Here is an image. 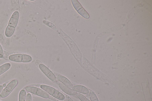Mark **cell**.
<instances>
[{
	"label": "cell",
	"instance_id": "obj_1",
	"mask_svg": "<svg viewBox=\"0 0 152 101\" xmlns=\"http://www.w3.org/2000/svg\"><path fill=\"white\" fill-rule=\"evenodd\" d=\"M19 15L18 11L14 12L12 14L5 31V35L7 37H10L13 34L18 23Z\"/></svg>",
	"mask_w": 152,
	"mask_h": 101
},
{
	"label": "cell",
	"instance_id": "obj_2",
	"mask_svg": "<svg viewBox=\"0 0 152 101\" xmlns=\"http://www.w3.org/2000/svg\"><path fill=\"white\" fill-rule=\"evenodd\" d=\"M40 87L42 89L58 100H62L65 99L62 93L53 87L43 84L41 85Z\"/></svg>",
	"mask_w": 152,
	"mask_h": 101
},
{
	"label": "cell",
	"instance_id": "obj_3",
	"mask_svg": "<svg viewBox=\"0 0 152 101\" xmlns=\"http://www.w3.org/2000/svg\"><path fill=\"white\" fill-rule=\"evenodd\" d=\"M9 59L13 62H29L32 60L31 57L30 55L20 54L11 55L9 56Z\"/></svg>",
	"mask_w": 152,
	"mask_h": 101
},
{
	"label": "cell",
	"instance_id": "obj_4",
	"mask_svg": "<svg viewBox=\"0 0 152 101\" xmlns=\"http://www.w3.org/2000/svg\"><path fill=\"white\" fill-rule=\"evenodd\" d=\"M18 82L17 80L14 79L8 83L1 93L0 97L4 98L8 96L17 85Z\"/></svg>",
	"mask_w": 152,
	"mask_h": 101
},
{
	"label": "cell",
	"instance_id": "obj_5",
	"mask_svg": "<svg viewBox=\"0 0 152 101\" xmlns=\"http://www.w3.org/2000/svg\"><path fill=\"white\" fill-rule=\"evenodd\" d=\"M26 90L28 92L37 95L45 98L49 97L48 93L43 90L36 87L27 86L25 88Z\"/></svg>",
	"mask_w": 152,
	"mask_h": 101
},
{
	"label": "cell",
	"instance_id": "obj_6",
	"mask_svg": "<svg viewBox=\"0 0 152 101\" xmlns=\"http://www.w3.org/2000/svg\"><path fill=\"white\" fill-rule=\"evenodd\" d=\"M39 67L41 71L50 80L53 81H56V78L54 73L46 66L42 64L39 65Z\"/></svg>",
	"mask_w": 152,
	"mask_h": 101
},
{
	"label": "cell",
	"instance_id": "obj_7",
	"mask_svg": "<svg viewBox=\"0 0 152 101\" xmlns=\"http://www.w3.org/2000/svg\"><path fill=\"white\" fill-rule=\"evenodd\" d=\"M72 2L75 9L82 16L86 18H88L89 15L80 4L77 0H72Z\"/></svg>",
	"mask_w": 152,
	"mask_h": 101
},
{
	"label": "cell",
	"instance_id": "obj_8",
	"mask_svg": "<svg viewBox=\"0 0 152 101\" xmlns=\"http://www.w3.org/2000/svg\"><path fill=\"white\" fill-rule=\"evenodd\" d=\"M57 83L61 89L66 94L71 95H74L77 94L76 92L67 87L61 83L58 82Z\"/></svg>",
	"mask_w": 152,
	"mask_h": 101
},
{
	"label": "cell",
	"instance_id": "obj_9",
	"mask_svg": "<svg viewBox=\"0 0 152 101\" xmlns=\"http://www.w3.org/2000/svg\"><path fill=\"white\" fill-rule=\"evenodd\" d=\"M56 78L62 83L67 87L71 89L73 87V84L67 78L60 75H57Z\"/></svg>",
	"mask_w": 152,
	"mask_h": 101
},
{
	"label": "cell",
	"instance_id": "obj_10",
	"mask_svg": "<svg viewBox=\"0 0 152 101\" xmlns=\"http://www.w3.org/2000/svg\"><path fill=\"white\" fill-rule=\"evenodd\" d=\"M72 89L76 92L85 94H88L89 93L88 89L84 86L77 85L72 88Z\"/></svg>",
	"mask_w": 152,
	"mask_h": 101
},
{
	"label": "cell",
	"instance_id": "obj_11",
	"mask_svg": "<svg viewBox=\"0 0 152 101\" xmlns=\"http://www.w3.org/2000/svg\"><path fill=\"white\" fill-rule=\"evenodd\" d=\"M11 66L10 63H7L0 66V76L9 70Z\"/></svg>",
	"mask_w": 152,
	"mask_h": 101
},
{
	"label": "cell",
	"instance_id": "obj_12",
	"mask_svg": "<svg viewBox=\"0 0 152 101\" xmlns=\"http://www.w3.org/2000/svg\"><path fill=\"white\" fill-rule=\"evenodd\" d=\"M26 93L24 89L21 90L19 93L18 101H26Z\"/></svg>",
	"mask_w": 152,
	"mask_h": 101
},
{
	"label": "cell",
	"instance_id": "obj_13",
	"mask_svg": "<svg viewBox=\"0 0 152 101\" xmlns=\"http://www.w3.org/2000/svg\"><path fill=\"white\" fill-rule=\"evenodd\" d=\"M89 96L91 101H99L96 95L93 91L90 92Z\"/></svg>",
	"mask_w": 152,
	"mask_h": 101
},
{
	"label": "cell",
	"instance_id": "obj_14",
	"mask_svg": "<svg viewBox=\"0 0 152 101\" xmlns=\"http://www.w3.org/2000/svg\"><path fill=\"white\" fill-rule=\"evenodd\" d=\"M77 96L81 101H90L83 95L80 93H77Z\"/></svg>",
	"mask_w": 152,
	"mask_h": 101
},
{
	"label": "cell",
	"instance_id": "obj_15",
	"mask_svg": "<svg viewBox=\"0 0 152 101\" xmlns=\"http://www.w3.org/2000/svg\"><path fill=\"white\" fill-rule=\"evenodd\" d=\"M26 101H32V97L31 94L28 93L27 94L26 97Z\"/></svg>",
	"mask_w": 152,
	"mask_h": 101
},
{
	"label": "cell",
	"instance_id": "obj_16",
	"mask_svg": "<svg viewBox=\"0 0 152 101\" xmlns=\"http://www.w3.org/2000/svg\"><path fill=\"white\" fill-rule=\"evenodd\" d=\"M4 57V54L2 47L0 44V58H2Z\"/></svg>",
	"mask_w": 152,
	"mask_h": 101
},
{
	"label": "cell",
	"instance_id": "obj_17",
	"mask_svg": "<svg viewBox=\"0 0 152 101\" xmlns=\"http://www.w3.org/2000/svg\"><path fill=\"white\" fill-rule=\"evenodd\" d=\"M3 87L1 85H0V94L2 92V91L3 90Z\"/></svg>",
	"mask_w": 152,
	"mask_h": 101
},
{
	"label": "cell",
	"instance_id": "obj_18",
	"mask_svg": "<svg viewBox=\"0 0 152 101\" xmlns=\"http://www.w3.org/2000/svg\"><path fill=\"white\" fill-rule=\"evenodd\" d=\"M6 86H7V84L5 83L3 84L2 85V86H3V87H4V88Z\"/></svg>",
	"mask_w": 152,
	"mask_h": 101
},
{
	"label": "cell",
	"instance_id": "obj_19",
	"mask_svg": "<svg viewBox=\"0 0 152 101\" xmlns=\"http://www.w3.org/2000/svg\"></svg>",
	"mask_w": 152,
	"mask_h": 101
}]
</instances>
